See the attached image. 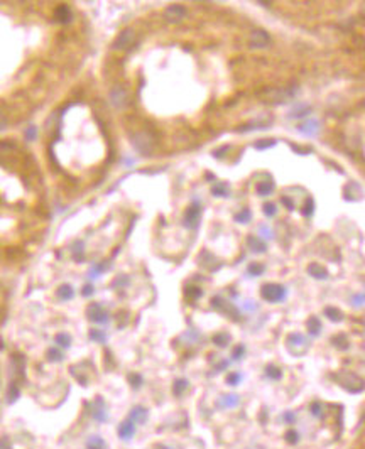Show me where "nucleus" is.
<instances>
[{
	"label": "nucleus",
	"mask_w": 365,
	"mask_h": 449,
	"mask_svg": "<svg viewBox=\"0 0 365 449\" xmlns=\"http://www.w3.org/2000/svg\"><path fill=\"white\" fill-rule=\"evenodd\" d=\"M17 397H19V390H17V387H16V385H12V387H11V392H9V402H11V404H12V402L16 400Z\"/></svg>",
	"instance_id": "obj_49"
},
{
	"label": "nucleus",
	"mask_w": 365,
	"mask_h": 449,
	"mask_svg": "<svg viewBox=\"0 0 365 449\" xmlns=\"http://www.w3.org/2000/svg\"><path fill=\"white\" fill-rule=\"evenodd\" d=\"M152 142H154L152 137L146 132L137 133V135H134V138H132L134 147H136L139 152H144V154H149V151L152 149Z\"/></svg>",
	"instance_id": "obj_6"
},
{
	"label": "nucleus",
	"mask_w": 365,
	"mask_h": 449,
	"mask_svg": "<svg viewBox=\"0 0 365 449\" xmlns=\"http://www.w3.org/2000/svg\"><path fill=\"white\" fill-rule=\"evenodd\" d=\"M134 434H136V424H134L131 419L124 420V422L118 425V437L122 439V441L132 439Z\"/></svg>",
	"instance_id": "obj_12"
},
{
	"label": "nucleus",
	"mask_w": 365,
	"mask_h": 449,
	"mask_svg": "<svg viewBox=\"0 0 365 449\" xmlns=\"http://www.w3.org/2000/svg\"><path fill=\"white\" fill-rule=\"evenodd\" d=\"M313 213H315V201H313V198H308L306 206L303 208V215L306 216V218H311Z\"/></svg>",
	"instance_id": "obj_39"
},
{
	"label": "nucleus",
	"mask_w": 365,
	"mask_h": 449,
	"mask_svg": "<svg viewBox=\"0 0 365 449\" xmlns=\"http://www.w3.org/2000/svg\"><path fill=\"white\" fill-rule=\"evenodd\" d=\"M251 218H252V213H251V210H249V208H244L242 211L235 215V221H238V223H244V225L249 223V221H251Z\"/></svg>",
	"instance_id": "obj_33"
},
{
	"label": "nucleus",
	"mask_w": 365,
	"mask_h": 449,
	"mask_svg": "<svg viewBox=\"0 0 365 449\" xmlns=\"http://www.w3.org/2000/svg\"><path fill=\"white\" fill-rule=\"evenodd\" d=\"M247 272L254 277H259V275L264 274V265H262V263H257V262H252L251 265L247 267Z\"/></svg>",
	"instance_id": "obj_35"
},
{
	"label": "nucleus",
	"mask_w": 365,
	"mask_h": 449,
	"mask_svg": "<svg viewBox=\"0 0 365 449\" xmlns=\"http://www.w3.org/2000/svg\"><path fill=\"white\" fill-rule=\"evenodd\" d=\"M311 113V106L309 105H298L293 108V112H289V118H301Z\"/></svg>",
	"instance_id": "obj_24"
},
{
	"label": "nucleus",
	"mask_w": 365,
	"mask_h": 449,
	"mask_svg": "<svg viewBox=\"0 0 365 449\" xmlns=\"http://www.w3.org/2000/svg\"><path fill=\"white\" fill-rule=\"evenodd\" d=\"M211 306H213L216 311L227 314V316H230L232 319H238V311L235 309V306H232L227 299H221L220 295H215V297L211 299Z\"/></svg>",
	"instance_id": "obj_5"
},
{
	"label": "nucleus",
	"mask_w": 365,
	"mask_h": 449,
	"mask_svg": "<svg viewBox=\"0 0 365 449\" xmlns=\"http://www.w3.org/2000/svg\"><path fill=\"white\" fill-rule=\"evenodd\" d=\"M299 132H303L304 135H315V133L320 130V123L316 122V120H308V122H304L299 125Z\"/></svg>",
	"instance_id": "obj_19"
},
{
	"label": "nucleus",
	"mask_w": 365,
	"mask_h": 449,
	"mask_svg": "<svg viewBox=\"0 0 365 449\" xmlns=\"http://www.w3.org/2000/svg\"><path fill=\"white\" fill-rule=\"evenodd\" d=\"M284 420H286V424H294V420H296V414H294V412H286Z\"/></svg>",
	"instance_id": "obj_51"
},
{
	"label": "nucleus",
	"mask_w": 365,
	"mask_h": 449,
	"mask_svg": "<svg viewBox=\"0 0 365 449\" xmlns=\"http://www.w3.org/2000/svg\"><path fill=\"white\" fill-rule=\"evenodd\" d=\"M0 449H12V447H11V442H9L6 437L0 439Z\"/></svg>",
	"instance_id": "obj_56"
},
{
	"label": "nucleus",
	"mask_w": 365,
	"mask_h": 449,
	"mask_svg": "<svg viewBox=\"0 0 365 449\" xmlns=\"http://www.w3.org/2000/svg\"><path fill=\"white\" fill-rule=\"evenodd\" d=\"M4 127H6V118H4L2 115H0V130H2Z\"/></svg>",
	"instance_id": "obj_60"
},
{
	"label": "nucleus",
	"mask_w": 365,
	"mask_h": 449,
	"mask_svg": "<svg viewBox=\"0 0 365 449\" xmlns=\"http://www.w3.org/2000/svg\"><path fill=\"white\" fill-rule=\"evenodd\" d=\"M259 233H261V237L266 238V240L274 238V235H272V230L267 225H261V226H259Z\"/></svg>",
	"instance_id": "obj_43"
},
{
	"label": "nucleus",
	"mask_w": 365,
	"mask_h": 449,
	"mask_svg": "<svg viewBox=\"0 0 365 449\" xmlns=\"http://www.w3.org/2000/svg\"><path fill=\"white\" fill-rule=\"evenodd\" d=\"M200 215H201V208L198 203H193L186 208L184 211V218H183V225L186 226L188 230H195L198 223H200Z\"/></svg>",
	"instance_id": "obj_4"
},
{
	"label": "nucleus",
	"mask_w": 365,
	"mask_h": 449,
	"mask_svg": "<svg viewBox=\"0 0 365 449\" xmlns=\"http://www.w3.org/2000/svg\"><path fill=\"white\" fill-rule=\"evenodd\" d=\"M164 16L169 22H181L186 16V9L183 6H171L164 11Z\"/></svg>",
	"instance_id": "obj_10"
},
{
	"label": "nucleus",
	"mask_w": 365,
	"mask_h": 449,
	"mask_svg": "<svg viewBox=\"0 0 365 449\" xmlns=\"http://www.w3.org/2000/svg\"><path fill=\"white\" fill-rule=\"evenodd\" d=\"M247 243H249V248H251L254 253H264L267 250L264 240H261L259 237H254V235L247 238Z\"/></svg>",
	"instance_id": "obj_18"
},
{
	"label": "nucleus",
	"mask_w": 365,
	"mask_h": 449,
	"mask_svg": "<svg viewBox=\"0 0 365 449\" xmlns=\"http://www.w3.org/2000/svg\"><path fill=\"white\" fill-rule=\"evenodd\" d=\"M353 306H363V294H358V295H353Z\"/></svg>",
	"instance_id": "obj_53"
},
{
	"label": "nucleus",
	"mask_w": 365,
	"mask_h": 449,
	"mask_svg": "<svg viewBox=\"0 0 365 449\" xmlns=\"http://www.w3.org/2000/svg\"><path fill=\"white\" fill-rule=\"evenodd\" d=\"M86 447L88 449H103L105 442H103V439L98 437V436H91L88 439V442H86Z\"/></svg>",
	"instance_id": "obj_34"
},
{
	"label": "nucleus",
	"mask_w": 365,
	"mask_h": 449,
	"mask_svg": "<svg viewBox=\"0 0 365 449\" xmlns=\"http://www.w3.org/2000/svg\"><path fill=\"white\" fill-rule=\"evenodd\" d=\"M266 377L271 378V380H279V378L283 377V372H281V368L274 367V365H269V367L266 368Z\"/></svg>",
	"instance_id": "obj_32"
},
{
	"label": "nucleus",
	"mask_w": 365,
	"mask_h": 449,
	"mask_svg": "<svg viewBox=\"0 0 365 449\" xmlns=\"http://www.w3.org/2000/svg\"><path fill=\"white\" fill-rule=\"evenodd\" d=\"M73 252H75V255L76 257H80V253L83 252V247H81V243H76L75 247H73Z\"/></svg>",
	"instance_id": "obj_57"
},
{
	"label": "nucleus",
	"mask_w": 365,
	"mask_h": 449,
	"mask_svg": "<svg viewBox=\"0 0 365 449\" xmlns=\"http://www.w3.org/2000/svg\"><path fill=\"white\" fill-rule=\"evenodd\" d=\"M288 348L294 356H303L309 348V340L301 333H293L288 336Z\"/></svg>",
	"instance_id": "obj_3"
},
{
	"label": "nucleus",
	"mask_w": 365,
	"mask_h": 449,
	"mask_svg": "<svg viewBox=\"0 0 365 449\" xmlns=\"http://www.w3.org/2000/svg\"><path fill=\"white\" fill-rule=\"evenodd\" d=\"M73 295H75V290H73V287L71 285H68V284H64V285H61L58 289V297L61 299V301H69V299H73Z\"/></svg>",
	"instance_id": "obj_28"
},
{
	"label": "nucleus",
	"mask_w": 365,
	"mask_h": 449,
	"mask_svg": "<svg viewBox=\"0 0 365 449\" xmlns=\"http://www.w3.org/2000/svg\"><path fill=\"white\" fill-rule=\"evenodd\" d=\"M262 299L267 301V303H284V299L288 297V290L283 285L277 284H266L262 285L261 289Z\"/></svg>",
	"instance_id": "obj_2"
},
{
	"label": "nucleus",
	"mask_w": 365,
	"mask_h": 449,
	"mask_svg": "<svg viewBox=\"0 0 365 449\" xmlns=\"http://www.w3.org/2000/svg\"><path fill=\"white\" fill-rule=\"evenodd\" d=\"M56 19L59 22H63V24H66V22L71 21V11H69L68 6H61L56 9Z\"/></svg>",
	"instance_id": "obj_25"
},
{
	"label": "nucleus",
	"mask_w": 365,
	"mask_h": 449,
	"mask_svg": "<svg viewBox=\"0 0 365 449\" xmlns=\"http://www.w3.org/2000/svg\"><path fill=\"white\" fill-rule=\"evenodd\" d=\"M246 309H249V311H256V309H257V304H254V303H247V304H246Z\"/></svg>",
	"instance_id": "obj_58"
},
{
	"label": "nucleus",
	"mask_w": 365,
	"mask_h": 449,
	"mask_svg": "<svg viewBox=\"0 0 365 449\" xmlns=\"http://www.w3.org/2000/svg\"><path fill=\"white\" fill-rule=\"evenodd\" d=\"M281 203H283V205H286V208H288V210H291V211L294 210V203H293V200H289L288 196L281 198Z\"/></svg>",
	"instance_id": "obj_50"
},
{
	"label": "nucleus",
	"mask_w": 365,
	"mask_h": 449,
	"mask_svg": "<svg viewBox=\"0 0 365 449\" xmlns=\"http://www.w3.org/2000/svg\"><path fill=\"white\" fill-rule=\"evenodd\" d=\"M90 338L93 341H98V343H105V340H107V336H105V333H101L100 330H91L90 331Z\"/></svg>",
	"instance_id": "obj_41"
},
{
	"label": "nucleus",
	"mask_w": 365,
	"mask_h": 449,
	"mask_svg": "<svg viewBox=\"0 0 365 449\" xmlns=\"http://www.w3.org/2000/svg\"><path fill=\"white\" fill-rule=\"evenodd\" d=\"M306 326H308V331H309V335H311V336H318L321 333V321L318 319V316H311V318H309L308 323H306Z\"/></svg>",
	"instance_id": "obj_22"
},
{
	"label": "nucleus",
	"mask_w": 365,
	"mask_h": 449,
	"mask_svg": "<svg viewBox=\"0 0 365 449\" xmlns=\"http://www.w3.org/2000/svg\"><path fill=\"white\" fill-rule=\"evenodd\" d=\"M129 382H131V385H132L134 388L142 387V383H144V380H142V377H141V375H137V373H131V375H129Z\"/></svg>",
	"instance_id": "obj_40"
},
{
	"label": "nucleus",
	"mask_w": 365,
	"mask_h": 449,
	"mask_svg": "<svg viewBox=\"0 0 365 449\" xmlns=\"http://www.w3.org/2000/svg\"><path fill=\"white\" fill-rule=\"evenodd\" d=\"M188 385H189V383H188L186 378H179V380L174 382V385H173V393H174V395H176V397H181V395H183V392L188 388Z\"/></svg>",
	"instance_id": "obj_29"
},
{
	"label": "nucleus",
	"mask_w": 365,
	"mask_h": 449,
	"mask_svg": "<svg viewBox=\"0 0 365 449\" xmlns=\"http://www.w3.org/2000/svg\"><path fill=\"white\" fill-rule=\"evenodd\" d=\"M262 128H269V125H259L256 122H252V123L244 125V127H238L237 130L238 132H249V130H262Z\"/></svg>",
	"instance_id": "obj_37"
},
{
	"label": "nucleus",
	"mask_w": 365,
	"mask_h": 449,
	"mask_svg": "<svg viewBox=\"0 0 365 449\" xmlns=\"http://www.w3.org/2000/svg\"><path fill=\"white\" fill-rule=\"evenodd\" d=\"M93 417L98 420V422H105V420H107V409H105V404H103V400L101 399L95 400Z\"/></svg>",
	"instance_id": "obj_20"
},
{
	"label": "nucleus",
	"mask_w": 365,
	"mask_h": 449,
	"mask_svg": "<svg viewBox=\"0 0 365 449\" xmlns=\"http://www.w3.org/2000/svg\"><path fill=\"white\" fill-rule=\"evenodd\" d=\"M298 88H288V90H272L271 91V96H269V101H272V103H288V101L293 100V96L296 95Z\"/></svg>",
	"instance_id": "obj_7"
},
{
	"label": "nucleus",
	"mask_w": 365,
	"mask_h": 449,
	"mask_svg": "<svg viewBox=\"0 0 365 449\" xmlns=\"http://www.w3.org/2000/svg\"><path fill=\"white\" fill-rule=\"evenodd\" d=\"M331 345H333L335 348L340 350V351H345V350L350 348L348 338H346L345 335H336V336H333V338H331Z\"/></svg>",
	"instance_id": "obj_23"
},
{
	"label": "nucleus",
	"mask_w": 365,
	"mask_h": 449,
	"mask_svg": "<svg viewBox=\"0 0 365 449\" xmlns=\"http://www.w3.org/2000/svg\"><path fill=\"white\" fill-rule=\"evenodd\" d=\"M27 137H29V138H34L36 137V128L34 127H31L29 130H27Z\"/></svg>",
	"instance_id": "obj_59"
},
{
	"label": "nucleus",
	"mask_w": 365,
	"mask_h": 449,
	"mask_svg": "<svg viewBox=\"0 0 365 449\" xmlns=\"http://www.w3.org/2000/svg\"><path fill=\"white\" fill-rule=\"evenodd\" d=\"M110 100H112V103L115 105V106H124L126 105V101H127V91L124 90V88H120V86H115L113 90H112V93H110Z\"/></svg>",
	"instance_id": "obj_17"
},
{
	"label": "nucleus",
	"mask_w": 365,
	"mask_h": 449,
	"mask_svg": "<svg viewBox=\"0 0 365 449\" xmlns=\"http://www.w3.org/2000/svg\"><path fill=\"white\" fill-rule=\"evenodd\" d=\"M274 181H271V179H264V181H261L257 184V193L261 194V196H269V194L274 193Z\"/></svg>",
	"instance_id": "obj_21"
},
{
	"label": "nucleus",
	"mask_w": 365,
	"mask_h": 449,
	"mask_svg": "<svg viewBox=\"0 0 365 449\" xmlns=\"http://www.w3.org/2000/svg\"><path fill=\"white\" fill-rule=\"evenodd\" d=\"M56 343L61 346V348H69V345H71V336L66 335V333H59L56 336Z\"/></svg>",
	"instance_id": "obj_36"
},
{
	"label": "nucleus",
	"mask_w": 365,
	"mask_h": 449,
	"mask_svg": "<svg viewBox=\"0 0 365 449\" xmlns=\"http://www.w3.org/2000/svg\"><path fill=\"white\" fill-rule=\"evenodd\" d=\"M129 419L132 420L134 424H146L147 419H149V412H147L146 407H134L129 414Z\"/></svg>",
	"instance_id": "obj_14"
},
{
	"label": "nucleus",
	"mask_w": 365,
	"mask_h": 449,
	"mask_svg": "<svg viewBox=\"0 0 365 449\" xmlns=\"http://www.w3.org/2000/svg\"><path fill=\"white\" fill-rule=\"evenodd\" d=\"M308 274L313 277V279H318V280H326L328 277V270L325 267H321L320 263H316V262H311L308 265Z\"/></svg>",
	"instance_id": "obj_15"
},
{
	"label": "nucleus",
	"mask_w": 365,
	"mask_h": 449,
	"mask_svg": "<svg viewBox=\"0 0 365 449\" xmlns=\"http://www.w3.org/2000/svg\"><path fill=\"white\" fill-rule=\"evenodd\" d=\"M362 189H360V186L357 183H348V186L345 188V193H343V198L346 201H358L362 200Z\"/></svg>",
	"instance_id": "obj_16"
},
{
	"label": "nucleus",
	"mask_w": 365,
	"mask_h": 449,
	"mask_svg": "<svg viewBox=\"0 0 365 449\" xmlns=\"http://www.w3.org/2000/svg\"><path fill=\"white\" fill-rule=\"evenodd\" d=\"M335 380L338 382L340 387H343L346 392H352V393H360L363 390V382L362 378L357 377L352 372H340L333 375Z\"/></svg>",
	"instance_id": "obj_1"
},
{
	"label": "nucleus",
	"mask_w": 365,
	"mask_h": 449,
	"mask_svg": "<svg viewBox=\"0 0 365 449\" xmlns=\"http://www.w3.org/2000/svg\"><path fill=\"white\" fill-rule=\"evenodd\" d=\"M286 441H288L289 444H298V441H299V436H298V432H296V430H289V432L286 434Z\"/></svg>",
	"instance_id": "obj_46"
},
{
	"label": "nucleus",
	"mask_w": 365,
	"mask_h": 449,
	"mask_svg": "<svg viewBox=\"0 0 365 449\" xmlns=\"http://www.w3.org/2000/svg\"><path fill=\"white\" fill-rule=\"evenodd\" d=\"M277 143V140H259L256 142V149L257 151H264V149H271Z\"/></svg>",
	"instance_id": "obj_42"
},
{
	"label": "nucleus",
	"mask_w": 365,
	"mask_h": 449,
	"mask_svg": "<svg viewBox=\"0 0 365 449\" xmlns=\"http://www.w3.org/2000/svg\"><path fill=\"white\" fill-rule=\"evenodd\" d=\"M91 294H93V287H91V285H85V287H83V295H85V297H90Z\"/></svg>",
	"instance_id": "obj_54"
},
{
	"label": "nucleus",
	"mask_w": 365,
	"mask_h": 449,
	"mask_svg": "<svg viewBox=\"0 0 365 449\" xmlns=\"http://www.w3.org/2000/svg\"><path fill=\"white\" fill-rule=\"evenodd\" d=\"M129 284V279L126 275H120L117 280H113V287H118V285H126Z\"/></svg>",
	"instance_id": "obj_52"
},
{
	"label": "nucleus",
	"mask_w": 365,
	"mask_h": 449,
	"mask_svg": "<svg viewBox=\"0 0 365 449\" xmlns=\"http://www.w3.org/2000/svg\"><path fill=\"white\" fill-rule=\"evenodd\" d=\"M291 147H293L294 151H298V154H309V151H311V149H303V147H298V145H294V143H291Z\"/></svg>",
	"instance_id": "obj_55"
},
{
	"label": "nucleus",
	"mask_w": 365,
	"mask_h": 449,
	"mask_svg": "<svg viewBox=\"0 0 365 449\" xmlns=\"http://www.w3.org/2000/svg\"><path fill=\"white\" fill-rule=\"evenodd\" d=\"M271 44V38L266 31L256 29L251 34V48H267Z\"/></svg>",
	"instance_id": "obj_9"
},
{
	"label": "nucleus",
	"mask_w": 365,
	"mask_h": 449,
	"mask_svg": "<svg viewBox=\"0 0 365 449\" xmlns=\"http://www.w3.org/2000/svg\"><path fill=\"white\" fill-rule=\"evenodd\" d=\"M88 318L96 325H105L108 321V313L100 304H91L88 308Z\"/></svg>",
	"instance_id": "obj_8"
},
{
	"label": "nucleus",
	"mask_w": 365,
	"mask_h": 449,
	"mask_svg": "<svg viewBox=\"0 0 365 449\" xmlns=\"http://www.w3.org/2000/svg\"><path fill=\"white\" fill-rule=\"evenodd\" d=\"M64 355L61 353V350H56V348H51L48 351V360L49 362H63Z\"/></svg>",
	"instance_id": "obj_38"
},
{
	"label": "nucleus",
	"mask_w": 365,
	"mask_h": 449,
	"mask_svg": "<svg viewBox=\"0 0 365 449\" xmlns=\"http://www.w3.org/2000/svg\"><path fill=\"white\" fill-rule=\"evenodd\" d=\"M184 295H186V299H189V301H196L203 295V290L198 285H188L186 289H184Z\"/></svg>",
	"instance_id": "obj_26"
},
{
	"label": "nucleus",
	"mask_w": 365,
	"mask_h": 449,
	"mask_svg": "<svg viewBox=\"0 0 365 449\" xmlns=\"http://www.w3.org/2000/svg\"><path fill=\"white\" fill-rule=\"evenodd\" d=\"M213 343L216 346H220V348H225V346L230 345V335H227V333H218V335L213 336Z\"/></svg>",
	"instance_id": "obj_30"
},
{
	"label": "nucleus",
	"mask_w": 365,
	"mask_h": 449,
	"mask_svg": "<svg viewBox=\"0 0 365 449\" xmlns=\"http://www.w3.org/2000/svg\"><path fill=\"white\" fill-rule=\"evenodd\" d=\"M134 38H136V34H134L132 29L122 31V34H120L117 38V41H115L113 48L115 49H126V48H129V44L134 43Z\"/></svg>",
	"instance_id": "obj_13"
},
{
	"label": "nucleus",
	"mask_w": 365,
	"mask_h": 449,
	"mask_svg": "<svg viewBox=\"0 0 365 449\" xmlns=\"http://www.w3.org/2000/svg\"><path fill=\"white\" fill-rule=\"evenodd\" d=\"M325 316L328 319H331L333 323H341L345 319V314H341V311H338L336 308H326L325 309Z\"/></svg>",
	"instance_id": "obj_27"
},
{
	"label": "nucleus",
	"mask_w": 365,
	"mask_h": 449,
	"mask_svg": "<svg viewBox=\"0 0 365 449\" xmlns=\"http://www.w3.org/2000/svg\"><path fill=\"white\" fill-rule=\"evenodd\" d=\"M244 353H246V346L244 345H238L237 348L233 350V360H240L244 356Z\"/></svg>",
	"instance_id": "obj_47"
},
{
	"label": "nucleus",
	"mask_w": 365,
	"mask_h": 449,
	"mask_svg": "<svg viewBox=\"0 0 365 449\" xmlns=\"http://www.w3.org/2000/svg\"><path fill=\"white\" fill-rule=\"evenodd\" d=\"M240 380H242V375L237 373V372L230 373L228 377H227V383H228V385H232V387H237L238 383H240Z\"/></svg>",
	"instance_id": "obj_45"
},
{
	"label": "nucleus",
	"mask_w": 365,
	"mask_h": 449,
	"mask_svg": "<svg viewBox=\"0 0 365 449\" xmlns=\"http://www.w3.org/2000/svg\"><path fill=\"white\" fill-rule=\"evenodd\" d=\"M262 210H264V215L267 216V218H272V216H274L276 213H277V206L272 205V203H266Z\"/></svg>",
	"instance_id": "obj_44"
},
{
	"label": "nucleus",
	"mask_w": 365,
	"mask_h": 449,
	"mask_svg": "<svg viewBox=\"0 0 365 449\" xmlns=\"http://www.w3.org/2000/svg\"><path fill=\"white\" fill-rule=\"evenodd\" d=\"M311 412H313V415H316V417H323V410H321L320 402H315V404L311 405Z\"/></svg>",
	"instance_id": "obj_48"
},
{
	"label": "nucleus",
	"mask_w": 365,
	"mask_h": 449,
	"mask_svg": "<svg viewBox=\"0 0 365 449\" xmlns=\"http://www.w3.org/2000/svg\"><path fill=\"white\" fill-rule=\"evenodd\" d=\"M211 193H213V196H216V198H228L227 184H223V183L215 184V186L211 188Z\"/></svg>",
	"instance_id": "obj_31"
},
{
	"label": "nucleus",
	"mask_w": 365,
	"mask_h": 449,
	"mask_svg": "<svg viewBox=\"0 0 365 449\" xmlns=\"http://www.w3.org/2000/svg\"><path fill=\"white\" fill-rule=\"evenodd\" d=\"M240 404V397L235 395V393H225L221 395L218 400H216V407L218 409H233Z\"/></svg>",
	"instance_id": "obj_11"
}]
</instances>
